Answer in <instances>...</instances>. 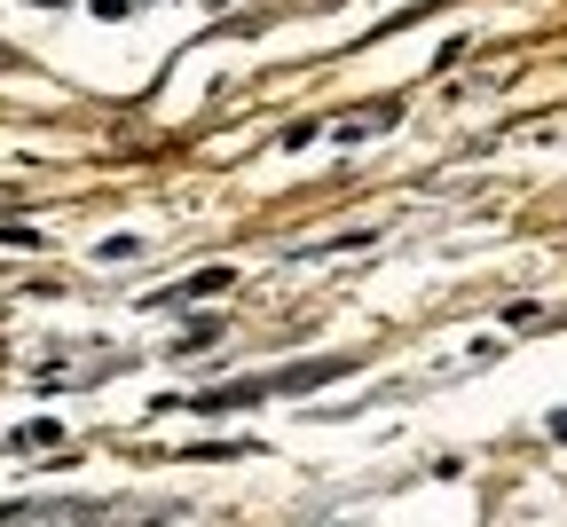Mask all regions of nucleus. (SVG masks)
Here are the masks:
<instances>
[{
  "label": "nucleus",
  "instance_id": "7ed1b4c3",
  "mask_svg": "<svg viewBox=\"0 0 567 527\" xmlns=\"http://www.w3.org/2000/svg\"><path fill=\"white\" fill-rule=\"evenodd\" d=\"M55 433H63L55 417H32V425H17V433H9V448H40V441H55Z\"/></svg>",
  "mask_w": 567,
  "mask_h": 527
},
{
  "label": "nucleus",
  "instance_id": "20e7f679",
  "mask_svg": "<svg viewBox=\"0 0 567 527\" xmlns=\"http://www.w3.org/2000/svg\"><path fill=\"white\" fill-rule=\"evenodd\" d=\"M32 9H71V0H32Z\"/></svg>",
  "mask_w": 567,
  "mask_h": 527
},
{
  "label": "nucleus",
  "instance_id": "f03ea898",
  "mask_svg": "<svg viewBox=\"0 0 567 527\" xmlns=\"http://www.w3.org/2000/svg\"><path fill=\"white\" fill-rule=\"evenodd\" d=\"M402 118V103H379V111H354V118H339V134L347 142H363V134H379V126H394Z\"/></svg>",
  "mask_w": 567,
  "mask_h": 527
},
{
  "label": "nucleus",
  "instance_id": "f257e3e1",
  "mask_svg": "<svg viewBox=\"0 0 567 527\" xmlns=\"http://www.w3.org/2000/svg\"><path fill=\"white\" fill-rule=\"evenodd\" d=\"M229 283H237L229 268H197L189 283H174V291H158V299H151V308H174V299H221Z\"/></svg>",
  "mask_w": 567,
  "mask_h": 527
},
{
  "label": "nucleus",
  "instance_id": "39448f33",
  "mask_svg": "<svg viewBox=\"0 0 567 527\" xmlns=\"http://www.w3.org/2000/svg\"><path fill=\"white\" fill-rule=\"evenodd\" d=\"M551 433H559V441H567V417H551Z\"/></svg>",
  "mask_w": 567,
  "mask_h": 527
}]
</instances>
